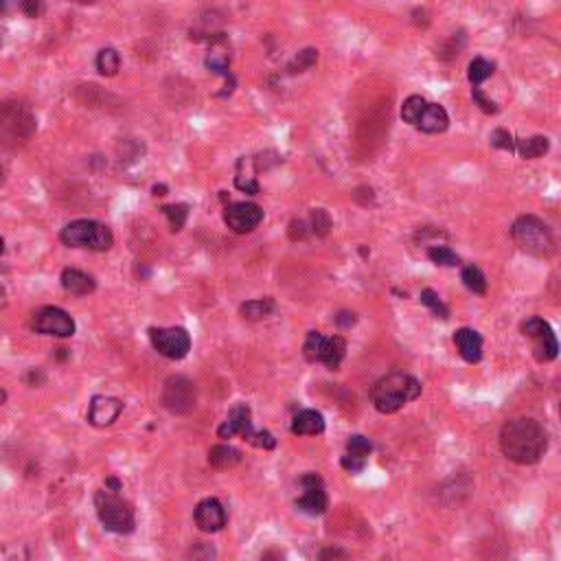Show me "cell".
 <instances>
[{
    "label": "cell",
    "mask_w": 561,
    "mask_h": 561,
    "mask_svg": "<svg viewBox=\"0 0 561 561\" xmlns=\"http://www.w3.org/2000/svg\"><path fill=\"white\" fill-rule=\"evenodd\" d=\"M95 507L101 524L110 530V533L128 535L134 530L136 520H134V509L128 500H123L112 489H101L95 495Z\"/></svg>",
    "instance_id": "277c9868"
},
{
    "label": "cell",
    "mask_w": 561,
    "mask_h": 561,
    "mask_svg": "<svg viewBox=\"0 0 561 561\" xmlns=\"http://www.w3.org/2000/svg\"><path fill=\"white\" fill-rule=\"evenodd\" d=\"M160 401L171 415H189L195 410L197 401L193 381L185 375H171L163 386Z\"/></svg>",
    "instance_id": "52a82bcc"
},
{
    "label": "cell",
    "mask_w": 561,
    "mask_h": 561,
    "mask_svg": "<svg viewBox=\"0 0 561 561\" xmlns=\"http://www.w3.org/2000/svg\"><path fill=\"white\" fill-rule=\"evenodd\" d=\"M121 412H123L121 399L108 397V395H95L91 401V408H88V421L95 428H108L121 417Z\"/></svg>",
    "instance_id": "5bb4252c"
},
{
    "label": "cell",
    "mask_w": 561,
    "mask_h": 561,
    "mask_svg": "<svg viewBox=\"0 0 561 561\" xmlns=\"http://www.w3.org/2000/svg\"><path fill=\"white\" fill-rule=\"evenodd\" d=\"M324 430V419L318 410H301L292 421V434H320Z\"/></svg>",
    "instance_id": "44dd1931"
},
{
    "label": "cell",
    "mask_w": 561,
    "mask_h": 561,
    "mask_svg": "<svg viewBox=\"0 0 561 561\" xmlns=\"http://www.w3.org/2000/svg\"><path fill=\"white\" fill-rule=\"evenodd\" d=\"M150 340L160 356L169 360H182L191 351V336L182 327H152Z\"/></svg>",
    "instance_id": "9c48e42d"
},
{
    "label": "cell",
    "mask_w": 561,
    "mask_h": 561,
    "mask_svg": "<svg viewBox=\"0 0 561 561\" xmlns=\"http://www.w3.org/2000/svg\"><path fill=\"white\" fill-rule=\"evenodd\" d=\"M493 68L495 66L489 60H485V57H476V60H471V64H469L467 77L474 86H480L485 79H489L493 75Z\"/></svg>",
    "instance_id": "83f0119b"
},
{
    "label": "cell",
    "mask_w": 561,
    "mask_h": 561,
    "mask_svg": "<svg viewBox=\"0 0 561 561\" xmlns=\"http://www.w3.org/2000/svg\"><path fill=\"white\" fill-rule=\"evenodd\" d=\"M465 287L469 292H474V294H483L487 292V279L485 274L480 272V268H476V265H467V268H463V274H460Z\"/></svg>",
    "instance_id": "4316f807"
},
{
    "label": "cell",
    "mask_w": 561,
    "mask_h": 561,
    "mask_svg": "<svg viewBox=\"0 0 561 561\" xmlns=\"http://www.w3.org/2000/svg\"><path fill=\"white\" fill-rule=\"evenodd\" d=\"M154 195H167V187L165 185H156L154 187Z\"/></svg>",
    "instance_id": "f6af8a7d"
},
{
    "label": "cell",
    "mask_w": 561,
    "mask_h": 561,
    "mask_svg": "<svg viewBox=\"0 0 561 561\" xmlns=\"http://www.w3.org/2000/svg\"><path fill=\"white\" fill-rule=\"evenodd\" d=\"M252 419H250V408L246 403H240V406H235L230 412H228V417L226 421L220 426L217 434L220 438H232V436H244V441H248L252 436Z\"/></svg>",
    "instance_id": "2e32d148"
},
{
    "label": "cell",
    "mask_w": 561,
    "mask_h": 561,
    "mask_svg": "<svg viewBox=\"0 0 561 561\" xmlns=\"http://www.w3.org/2000/svg\"><path fill=\"white\" fill-rule=\"evenodd\" d=\"M250 446L259 448V450H274L277 448V438L268 432V430H259V432H252V436L248 438Z\"/></svg>",
    "instance_id": "8d00e7d4"
},
{
    "label": "cell",
    "mask_w": 561,
    "mask_h": 561,
    "mask_svg": "<svg viewBox=\"0 0 561 561\" xmlns=\"http://www.w3.org/2000/svg\"><path fill=\"white\" fill-rule=\"evenodd\" d=\"M242 463V452L230 446H215L209 452V465L215 469H232Z\"/></svg>",
    "instance_id": "603a6c76"
},
{
    "label": "cell",
    "mask_w": 561,
    "mask_h": 561,
    "mask_svg": "<svg viewBox=\"0 0 561 561\" xmlns=\"http://www.w3.org/2000/svg\"><path fill=\"white\" fill-rule=\"evenodd\" d=\"M97 71L103 75V77H114L121 68V57L114 48H101L99 55H97Z\"/></svg>",
    "instance_id": "d4e9b609"
},
{
    "label": "cell",
    "mask_w": 561,
    "mask_h": 561,
    "mask_svg": "<svg viewBox=\"0 0 561 561\" xmlns=\"http://www.w3.org/2000/svg\"><path fill=\"white\" fill-rule=\"evenodd\" d=\"M287 235H289L292 242H303V240H307V235H309L307 224H305L303 220H292V222H289V228H287Z\"/></svg>",
    "instance_id": "f35d334b"
},
{
    "label": "cell",
    "mask_w": 561,
    "mask_h": 561,
    "mask_svg": "<svg viewBox=\"0 0 561 561\" xmlns=\"http://www.w3.org/2000/svg\"><path fill=\"white\" fill-rule=\"evenodd\" d=\"M235 187H237L240 191H244V193H248V195H259V191H261L254 175L244 173V171H240L237 175H235Z\"/></svg>",
    "instance_id": "e575fe53"
},
{
    "label": "cell",
    "mask_w": 561,
    "mask_h": 561,
    "mask_svg": "<svg viewBox=\"0 0 561 561\" xmlns=\"http://www.w3.org/2000/svg\"><path fill=\"white\" fill-rule=\"evenodd\" d=\"M121 480H116L114 476H110L108 480H105V489H112V491H121Z\"/></svg>",
    "instance_id": "ee69618b"
},
{
    "label": "cell",
    "mask_w": 561,
    "mask_h": 561,
    "mask_svg": "<svg viewBox=\"0 0 561 561\" xmlns=\"http://www.w3.org/2000/svg\"><path fill=\"white\" fill-rule=\"evenodd\" d=\"M428 257H430L432 263H436V265H446V268H454V265L460 263L458 254L452 252L448 246H432V248L428 250Z\"/></svg>",
    "instance_id": "836d02e7"
},
{
    "label": "cell",
    "mask_w": 561,
    "mask_h": 561,
    "mask_svg": "<svg viewBox=\"0 0 561 561\" xmlns=\"http://www.w3.org/2000/svg\"><path fill=\"white\" fill-rule=\"evenodd\" d=\"M500 448L518 465H535L548 450V434L535 419H513L500 432Z\"/></svg>",
    "instance_id": "6da1fadb"
},
{
    "label": "cell",
    "mask_w": 561,
    "mask_h": 561,
    "mask_svg": "<svg viewBox=\"0 0 561 561\" xmlns=\"http://www.w3.org/2000/svg\"><path fill=\"white\" fill-rule=\"evenodd\" d=\"M22 9V0H0V16H9Z\"/></svg>",
    "instance_id": "7bdbcfd3"
},
{
    "label": "cell",
    "mask_w": 561,
    "mask_h": 561,
    "mask_svg": "<svg viewBox=\"0 0 561 561\" xmlns=\"http://www.w3.org/2000/svg\"><path fill=\"white\" fill-rule=\"evenodd\" d=\"M60 237L71 248H88L95 252H105L114 244L112 230L95 220H75L66 224Z\"/></svg>",
    "instance_id": "5b68a950"
},
{
    "label": "cell",
    "mask_w": 561,
    "mask_h": 561,
    "mask_svg": "<svg viewBox=\"0 0 561 561\" xmlns=\"http://www.w3.org/2000/svg\"><path fill=\"white\" fill-rule=\"evenodd\" d=\"M242 316L246 320H263L268 318L272 312H274V301L272 299H254V301H248L240 307Z\"/></svg>",
    "instance_id": "cb8c5ba5"
},
{
    "label": "cell",
    "mask_w": 561,
    "mask_h": 561,
    "mask_svg": "<svg viewBox=\"0 0 561 561\" xmlns=\"http://www.w3.org/2000/svg\"><path fill=\"white\" fill-rule=\"evenodd\" d=\"M5 401H7V393H5L3 388H0V406H3Z\"/></svg>",
    "instance_id": "bcb514c9"
},
{
    "label": "cell",
    "mask_w": 561,
    "mask_h": 561,
    "mask_svg": "<svg viewBox=\"0 0 561 561\" xmlns=\"http://www.w3.org/2000/svg\"><path fill=\"white\" fill-rule=\"evenodd\" d=\"M548 138L546 136H530V138H515V154H520L526 160L540 158L548 152Z\"/></svg>",
    "instance_id": "7402d4cb"
},
{
    "label": "cell",
    "mask_w": 561,
    "mask_h": 561,
    "mask_svg": "<svg viewBox=\"0 0 561 561\" xmlns=\"http://www.w3.org/2000/svg\"><path fill=\"white\" fill-rule=\"evenodd\" d=\"M318 559H322V561H327V559H349V552L342 550V548H324L318 555Z\"/></svg>",
    "instance_id": "b9f144b4"
},
{
    "label": "cell",
    "mask_w": 561,
    "mask_h": 561,
    "mask_svg": "<svg viewBox=\"0 0 561 561\" xmlns=\"http://www.w3.org/2000/svg\"><path fill=\"white\" fill-rule=\"evenodd\" d=\"M471 97H474V101H476V105L485 112V114H495L500 108H498V103L495 101H491L478 86H474V91H471Z\"/></svg>",
    "instance_id": "74e56055"
},
{
    "label": "cell",
    "mask_w": 561,
    "mask_h": 561,
    "mask_svg": "<svg viewBox=\"0 0 561 561\" xmlns=\"http://www.w3.org/2000/svg\"><path fill=\"white\" fill-rule=\"evenodd\" d=\"M36 130V119L20 103H3L0 108V132H11L14 138H29Z\"/></svg>",
    "instance_id": "7c38bea8"
},
{
    "label": "cell",
    "mask_w": 561,
    "mask_h": 561,
    "mask_svg": "<svg viewBox=\"0 0 561 561\" xmlns=\"http://www.w3.org/2000/svg\"><path fill=\"white\" fill-rule=\"evenodd\" d=\"M46 5H44V0H22V14L29 16V18H40L44 14Z\"/></svg>",
    "instance_id": "ab89813d"
},
{
    "label": "cell",
    "mask_w": 561,
    "mask_h": 561,
    "mask_svg": "<svg viewBox=\"0 0 561 561\" xmlns=\"http://www.w3.org/2000/svg\"><path fill=\"white\" fill-rule=\"evenodd\" d=\"M356 314H351V312H340L338 316H336V324L340 329H349V327H353V324H356Z\"/></svg>",
    "instance_id": "60d3db41"
},
{
    "label": "cell",
    "mask_w": 561,
    "mask_h": 561,
    "mask_svg": "<svg viewBox=\"0 0 561 561\" xmlns=\"http://www.w3.org/2000/svg\"><path fill=\"white\" fill-rule=\"evenodd\" d=\"M316 62H318V51H316V48H305V51H301V53L287 64V73H289V75L305 73V71H309Z\"/></svg>",
    "instance_id": "f1b7e54d"
},
{
    "label": "cell",
    "mask_w": 561,
    "mask_h": 561,
    "mask_svg": "<svg viewBox=\"0 0 561 561\" xmlns=\"http://www.w3.org/2000/svg\"><path fill=\"white\" fill-rule=\"evenodd\" d=\"M415 128L426 132V134H443L450 128V116H448V112H446V108H443V105L426 103V108L421 110Z\"/></svg>",
    "instance_id": "ac0fdd59"
},
{
    "label": "cell",
    "mask_w": 561,
    "mask_h": 561,
    "mask_svg": "<svg viewBox=\"0 0 561 561\" xmlns=\"http://www.w3.org/2000/svg\"><path fill=\"white\" fill-rule=\"evenodd\" d=\"M491 145L498 147V150H507V152H515V136H511L507 130L498 128L491 134Z\"/></svg>",
    "instance_id": "d590c367"
},
{
    "label": "cell",
    "mask_w": 561,
    "mask_h": 561,
    "mask_svg": "<svg viewBox=\"0 0 561 561\" xmlns=\"http://www.w3.org/2000/svg\"><path fill=\"white\" fill-rule=\"evenodd\" d=\"M346 353V340L342 336H322L318 331H309L303 344V356L307 362H320L329 371H336Z\"/></svg>",
    "instance_id": "8992f818"
},
{
    "label": "cell",
    "mask_w": 561,
    "mask_h": 561,
    "mask_svg": "<svg viewBox=\"0 0 561 561\" xmlns=\"http://www.w3.org/2000/svg\"><path fill=\"white\" fill-rule=\"evenodd\" d=\"M371 450H373V446H371V441H369L366 436L353 434V436H349V441H346V454L342 456L340 465H342L346 471H351V474H360V471L366 467V460H369V456H371Z\"/></svg>",
    "instance_id": "e0dca14e"
},
{
    "label": "cell",
    "mask_w": 561,
    "mask_h": 561,
    "mask_svg": "<svg viewBox=\"0 0 561 561\" xmlns=\"http://www.w3.org/2000/svg\"><path fill=\"white\" fill-rule=\"evenodd\" d=\"M206 68L215 75H228L230 68V53L224 46H211L209 55H206Z\"/></svg>",
    "instance_id": "484cf974"
},
{
    "label": "cell",
    "mask_w": 561,
    "mask_h": 561,
    "mask_svg": "<svg viewBox=\"0 0 561 561\" xmlns=\"http://www.w3.org/2000/svg\"><path fill=\"white\" fill-rule=\"evenodd\" d=\"M522 334L533 342V356L537 362H552L557 358L559 342H557L552 327L544 318H540V316L528 318L522 324Z\"/></svg>",
    "instance_id": "ba28073f"
},
{
    "label": "cell",
    "mask_w": 561,
    "mask_h": 561,
    "mask_svg": "<svg viewBox=\"0 0 561 561\" xmlns=\"http://www.w3.org/2000/svg\"><path fill=\"white\" fill-rule=\"evenodd\" d=\"M31 327L42 336L71 338L75 334V320L60 307H42L34 314Z\"/></svg>",
    "instance_id": "30bf717a"
},
{
    "label": "cell",
    "mask_w": 561,
    "mask_h": 561,
    "mask_svg": "<svg viewBox=\"0 0 561 561\" xmlns=\"http://www.w3.org/2000/svg\"><path fill=\"white\" fill-rule=\"evenodd\" d=\"M426 103H428V101H426L421 95L408 97V99L403 101V105H401V119H403L406 123H410V125H415L417 119H419V114H421V110L426 108Z\"/></svg>",
    "instance_id": "f546056e"
},
{
    "label": "cell",
    "mask_w": 561,
    "mask_h": 561,
    "mask_svg": "<svg viewBox=\"0 0 561 561\" xmlns=\"http://www.w3.org/2000/svg\"><path fill=\"white\" fill-rule=\"evenodd\" d=\"M454 344L456 351L460 353V358L469 364H476L483 358V338L478 331L463 327L454 334Z\"/></svg>",
    "instance_id": "d6986e66"
},
{
    "label": "cell",
    "mask_w": 561,
    "mask_h": 561,
    "mask_svg": "<svg viewBox=\"0 0 561 561\" xmlns=\"http://www.w3.org/2000/svg\"><path fill=\"white\" fill-rule=\"evenodd\" d=\"M163 213L167 215L169 220V226L173 232L182 230L187 217H189V206L187 204H171V206H163Z\"/></svg>",
    "instance_id": "4dcf8cb0"
},
{
    "label": "cell",
    "mask_w": 561,
    "mask_h": 561,
    "mask_svg": "<svg viewBox=\"0 0 561 561\" xmlns=\"http://www.w3.org/2000/svg\"><path fill=\"white\" fill-rule=\"evenodd\" d=\"M77 3H81V5H91V3H95V0H77Z\"/></svg>",
    "instance_id": "c3c4849f"
},
{
    "label": "cell",
    "mask_w": 561,
    "mask_h": 561,
    "mask_svg": "<svg viewBox=\"0 0 561 561\" xmlns=\"http://www.w3.org/2000/svg\"><path fill=\"white\" fill-rule=\"evenodd\" d=\"M62 287L73 294V297H86V294H93L97 283L91 274H86L77 268H66L62 272Z\"/></svg>",
    "instance_id": "ffe728a7"
},
{
    "label": "cell",
    "mask_w": 561,
    "mask_h": 561,
    "mask_svg": "<svg viewBox=\"0 0 561 561\" xmlns=\"http://www.w3.org/2000/svg\"><path fill=\"white\" fill-rule=\"evenodd\" d=\"M309 228L316 237H327L331 230V217L324 209H314L312 217H309Z\"/></svg>",
    "instance_id": "d6a6232c"
},
{
    "label": "cell",
    "mask_w": 561,
    "mask_h": 561,
    "mask_svg": "<svg viewBox=\"0 0 561 561\" xmlns=\"http://www.w3.org/2000/svg\"><path fill=\"white\" fill-rule=\"evenodd\" d=\"M263 220V211L261 206L252 204V202H235V204H228L224 209V222L226 226L237 232V235H246V232H252Z\"/></svg>",
    "instance_id": "4fadbf2b"
},
{
    "label": "cell",
    "mask_w": 561,
    "mask_h": 561,
    "mask_svg": "<svg viewBox=\"0 0 561 561\" xmlns=\"http://www.w3.org/2000/svg\"><path fill=\"white\" fill-rule=\"evenodd\" d=\"M299 485L303 489V495L297 500V509L305 515H322L327 511V493H324V487H322V478L314 471L309 474H303L299 478Z\"/></svg>",
    "instance_id": "8fae6325"
},
{
    "label": "cell",
    "mask_w": 561,
    "mask_h": 561,
    "mask_svg": "<svg viewBox=\"0 0 561 561\" xmlns=\"http://www.w3.org/2000/svg\"><path fill=\"white\" fill-rule=\"evenodd\" d=\"M421 303H423V305H426L436 318H443V320H448V318H450V309H448V305L438 299V294H436L434 289L426 287V289L421 292Z\"/></svg>",
    "instance_id": "1f68e13d"
},
{
    "label": "cell",
    "mask_w": 561,
    "mask_h": 561,
    "mask_svg": "<svg viewBox=\"0 0 561 561\" xmlns=\"http://www.w3.org/2000/svg\"><path fill=\"white\" fill-rule=\"evenodd\" d=\"M511 237L520 246V250L533 254L537 259H550L555 254V250H557L555 240H552V232L535 215L518 217L513 228H511Z\"/></svg>",
    "instance_id": "3957f363"
},
{
    "label": "cell",
    "mask_w": 561,
    "mask_h": 561,
    "mask_svg": "<svg viewBox=\"0 0 561 561\" xmlns=\"http://www.w3.org/2000/svg\"><path fill=\"white\" fill-rule=\"evenodd\" d=\"M3 252H5V240L0 237V254H3Z\"/></svg>",
    "instance_id": "7dc6e473"
},
{
    "label": "cell",
    "mask_w": 561,
    "mask_h": 561,
    "mask_svg": "<svg viewBox=\"0 0 561 561\" xmlns=\"http://www.w3.org/2000/svg\"><path fill=\"white\" fill-rule=\"evenodd\" d=\"M195 524L204 533H217L226 526V511L217 498H206L195 507Z\"/></svg>",
    "instance_id": "9a60e30c"
},
{
    "label": "cell",
    "mask_w": 561,
    "mask_h": 561,
    "mask_svg": "<svg viewBox=\"0 0 561 561\" xmlns=\"http://www.w3.org/2000/svg\"><path fill=\"white\" fill-rule=\"evenodd\" d=\"M421 395V381L408 373H391L371 388V401L381 415H393Z\"/></svg>",
    "instance_id": "7a4b0ae2"
}]
</instances>
